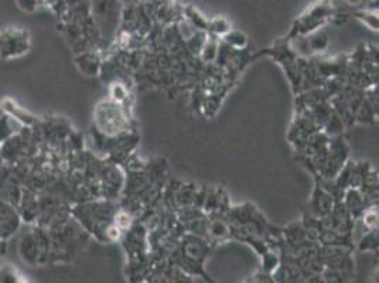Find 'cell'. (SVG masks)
Segmentation results:
<instances>
[{
	"mask_svg": "<svg viewBox=\"0 0 379 283\" xmlns=\"http://www.w3.org/2000/svg\"><path fill=\"white\" fill-rule=\"evenodd\" d=\"M29 47V39L28 33L22 30H6L0 36V56L8 57H16L23 54Z\"/></svg>",
	"mask_w": 379,
	"mask_h": 283,
	"instance_id": "obj_1",
	"label": "cell"
},
{
	"mask_svg": "<svg viewBox=\"0 0 379 283\" xmlns=\"http://www.w3.org/2000/svg\"><path fill=\"white\" fill-rule=\"evenodd\" d=\"M347 2H348V4H351V5H355V4H358V2H359V0H347Z\"/></svg>",
	"mask_w": 379,
	"mask_h": 283,
	"instance_id": "obj_2",
	"label": "cell"
}]
</instances>
